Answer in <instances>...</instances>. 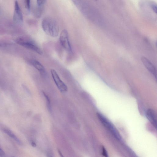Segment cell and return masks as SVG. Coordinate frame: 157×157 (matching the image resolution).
<instances>
[{
	"mask_svg": "<svg viewBox=\"0 0 157 157\" xmlns=\"http://www.w3.org/2000/svg\"><path fill=\"white\" fill-rule=\"evenodd\" d=\"M60 43L65 50L69 52H72V48L69 42V35L66 30H63L60 36Z\"/></svg>",
	"mask_w": 157,
	"mask_h": 157,
	"instance_id": "3",
	"label": "cell"
},
{
	"mask_svg": "<svg viewBox=\"0 0 157 157\" xmlns=\"http://www.w3.org/2000/svg\"><path fill=\"white\" fill-rule=\"evenodd\" d=\"M26 6L27 10L30 12V0H26Z\"/></svg>",
	"mask_w": 157,
	"mask_h": 157,
	"instance_id": "13",
	"label": "cell"
},
{
	"mask_svg": "<svg viewBox=\"0 0 157 157\" xmlns=\"http://www.w3.org/2000/svg\"><path fill=\"white\" fill-rule=\"evenodd\" d=\"M141 59L147 69L156 78V70L154 66L148 59L145 57H142Z\"/></svg>",
	"mask_w": 157,
	"mask_h": 157,
	"instance_id": "7",
	"label": "cell"
},
{
	"mask_svg": "<svg viewBox=\"0 0 157 157\" xmlns=\"http://www.w3.org/2000/svg\"><path fill=\"white\" fill-rule=\"evenodd\" d=\"M13 18L15 22L19 23L22 22L23 20L22 11L17 1L15 2Z\"/></svg>",
	"mask_w": 157,
	"mask_h": 157,
	"instance_id": "6",
	"label": "cell"
},
{
	"mask_svg": "<svg viewBox=\"0 0 157 157\" xmlns=\"http://www.w3.org/2000/svg\"><path fill=\"white\" fill-rule=\"evenodd\" d=\"M42 26L45 32L47 35L53 37L58 36L59 33V27L57 22L50 17L44 19Z\"/></svg>",
	"mask_w": 157,
	"mask_h": 157,
	"instance_id": "1",
	"label": "cell"
},
{
	"mask_svg": "<svg viewBox=\"0 0 157 157\" xmlns=\"http://www.w3.org/2000/svg\"><path fill=\"white\" fill-rule=\"evenodd\" d=\"M5 155V153L2 148L0 147V156L3 157Z\"/></svg>",
	"mask_w": 157,
	"mask_h": 157,
	"instance_id": "16",
	"label": "cell"
},
{
	"mask_svg": "<svg viewBox=\"0 0 157 157\" xmlns=\"http://www.w3.org/2000/svg\"><path fill=\"white\" fill-rule=\"evenodd\" d=\"M43 7L37 6L34 10V14L35 16L37 18L41 17L43 12Z\"/></svg>",
	"mask_w": 157,
	"mask_h": 157,
	"instance_id": "11",
	"label": "cell"
},
{
	"mask_svg": "<svg viewBox=\"0 0 157 157\" xmlns=\"http://www.w3.org/2000/svg\"><path fill=\"white\" fill-rule=\"evenodd\" d=\"M5 44L0 42V47H3L4 46H5Z\"/></svg>",
	"mask_w": 157,
	"mask_h": 157,
	"instance_id": "18",
	"label": "cell"
},
{
	"mask_svg": "<svg viewBox=\"0 0 157 157\" xmlns=\"http://www.w3.org/2000/svg\"><path fill=\"white\" fill-rule=\"evenodd\" d=\"M102 154L105 156L107 157L108 155L107 152L105 148L104 147H103V152Z\"/></svg>",
	"mask_w": 157,
	"mask_h": 157,
	"instance_id": "17",
	"label": "cell"
},
{
	"mask_svg": "<svg viewBox=\"0 0 157 157\" xmlns=\"http://www.w3.org/2000/svg\"><path fill=\"white\" fill-rule=\"evenodd\" d=\"M30 63L37 70L41 72H44L45 71V69L44 66L38 61L33 60H31Z\"/></svg>",
	"mask_w": 157,
	"mask_h": 157,
	"instance_id": "9",
	"label": "cell"
},
{
	"mask_svg": "<svg viewBox=\"0 0 157 157\" xmlns=\"http://www.w3.org/2000/svg\"><path fill=\"white\" fill-rule=\"evenodd\" d=\"M58 152H59V153L60 155H61V156H63V155H62V154L61 153V152H60V151H59Z\"/></svg>",
	"mask_w": 157,
	"mask_h": 157,
	"instance_id": "20",
	"label": "cell"
},
{
	"mask_svg": "<svg viewBox=\"0 0 157 157\" xmlns=\"http://www.w3.org/2000/svg\"><path fill=\"white\" fill-rule=\"evenodd\" d=\"M4 132L10 137L13 139L19 145H22V142L18 137L10 130L8 129L4 130Z\"/></svg>",
	"mask_w": 157,
	"mask_h": 157,
	"instance_id": "10",
	"label": "cell"
},
{
	"mask_svg": "<svg viewBox=\"0 0 157 157\" xmlns=\"http://www.w3.org/2000/svg\"><path fill=\"white\" fill-rule=\"evenodd\" d=\"M151 8L153 12L155 13H157V7L156 5L155 4L152 3L151 5Z\"/></svg>",
	"mask_w": 157,
	"mask_h": 157,
	"instance_id": "15",
	"label": "cell"
},
{
	"mask_svg": "<svg viewBox=\"0 0 157 157\" xmlns=\"http://www.w3.org/2000/svg\"><path fill=\"white\" fill-rule=\"evenodd\" d=\"M46 0H37V6L43 7L45 2Z\"/></svg>",
	"mask_w": 157,
	"mask_h": 157,
	"instance_id": "14",
	"label": "cell"
},
{
	"mask_svg": "<svg viewBox=\"0 0 157 157\" xmlns=\"http://www.w3.org/2000/svg\"><path fill=\"white\" fill-rule=\"evenodd\" d=\"M17 44L23 47L33 51L40 55H42L43 53L41 50L33 43L26 41L22 38H19L16 40Z\"/></svg>",
	"mask_w": 157,
	"mask_h": 157,
	"instance_id": "5",
	"label": "cell"
},
{
	"mask_svg": "<svg viewBox=\"0 0 157 157\" xmlns=\"http://www.w3.org/2000/svg\"><path fill=\"white\" fill-rule=\"evenodd\" d=\"M97 115L102 124L110 131L114 136L117 139L121 140V138L120 134L113 125L102 114L98 113Z\"/></svg>",
	"mask_w": 157,
	"mask_h": 157,
	"instance_id": "2",
	"label": "cell"
},
{
	"mask_svg": "<svg viewBox=\"0 0 157 157\" xmlns=\"http://www.w3.org/2000/svg\"><path fill=\"white\" fill-rule=\"evenodd\" d=\"M146 116L149 121L154 127L156 129V116L155 111L152 109H149L146 112Z\"/></svg>",
	"mask_w": 157,
	"mask_h": 157,
	"instance_id": "8",
	"label": "cell"
},
{
	"mask_svg": "<svg viewBox=\"0 0 157 157\" xmlns=\"http://www.w3.org/2000/svg\"><path fill=\"white\" fill-rule=\"evenodd\" d=\"M94 1H97V0H94Z\"/></svg>",
	"mask_w": 157,
	"mask_h": 157,
	"instance_id": "21",
	"label": "cell"
},
{
	"mask_svg": "<svg viewBox=\"0 0 157 157\" xmlns=\"http://www.w3.org/2000/svg\"><path fill=\"white\" fill-rule=\"evenodd\" d=\"M44 94L47 99V107L49 111L50 112L52 111V109L51 100L49 97L45 93Z\"/></svg>",
	"mask_w": 157,
	"mask_h": 157,
	"instance_id": "12",
	"label": "cell"
},
{
	"mask_svg": "<svg viewBox=\"0 0 157 157\" xmlns=\"http://www.w3.org/2000/svg\"><path fill=\"white\" fill-rule=\"evenodd\" d=\"M31 145L33 147H35L36 146V144L33 141H32L31 143Z\"/></svg>",
	"mask_w": 157,
	"mask_h": 157,
	"instance_id": "19",
	"label": "cell"
},
{
	"mask_svg": "<svg viewBox=\"0 0 157 157\" xmlns=\"http://www.w3.org/2000/svg\"><path fill=\"white\" fill-rule=\"evenodd\" d=\"M51 73L54 81L59 90L62 92H67L68 89L67 86L61 80L56 71L54 69H52Z\"/></svg>",
	"mask_w": 157,
	"mask_h": 157,
	"instance_id": "4",
	"label": "cell"
}]
</instances>
